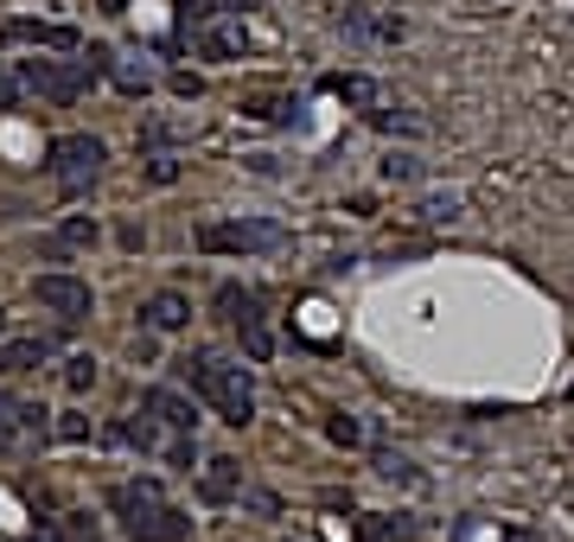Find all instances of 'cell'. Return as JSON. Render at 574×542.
Segmentation results:
<instances>
[{
	"label": "cell",
	"mask_w": 574,
	"mask_h": 542,
	"mask_svg": "<svg viewBox=\"0 0 574 542\" xmlns=\"http://www.w3.org/2000/svg\"><path fill=\"white\" fill-rule=\"evenodd\" d=\"M180 377L198 389L230 428H243V421L256 415V389H249V370H243V364H224V358H211V351H198V358L180 364Z\"/></svg>",
	"instance_id": "6da1fadb"
},
{
	"label": "cell",
	"mask_w": 574,
	"mask_h": 542,
	"mask_svg": "<svg viewBox=\"0 0 574 542\" xmlns=\"http://www.w3.org/2000/svg\"><path fill=\"white\" fill-rule=\"evenodd\" d=\"M109 504L122 511L129 542H185V530H192V517L173 511V504H160V491L147 485V479H141V485H115Z\"/></svg>",
	"instance_id": "7a4b0ae2"
},
{
	"label": "cell",
	"mask_w": 574,
	"mask_h": 542,
	"mask_svg": "<svg viewBox=\"0 0 574 542\" xmlns=\"http://www.w3.org/2000/svg\"><path fill=\"white\" fill-rule=\"evenodd\" d=\"M45 173L64 185V198H83V192H90V180L103 173V141H96V134H64V141H52Z\"/></svg>",
	"instance_id": "3957f363"
},
{
	"label": "cell",
	"mask_w": 574,
	"mask_h": 542,
	"mask_svg": "<svg viewBox=\"0 0 574 542\" xmlns=\"http://www.w3.org/2000/svg\"><path fill=\"white\" fill-rule=\"evenodd\" d=\"M287 231L268 224V217H236V224H205L198 231V249L211 256H262V249H281Z\"/></svg>",
	"instance_id": "277c9868"
},
{
	"label": "cell",
	"mask_w": 574,
	"mask_h": 542,
	"mask_svg": "<svg viewBox=\"0 0 574 542\" xmlns=\"http://www.w3.org/2000/svg\"><path fill=\"white\" fill-rule=\"evenodd\" d=\"M96 78V71H90V64H64V71H58V64H45V58H27V64H20V83H32V90H45V96H52V103H78L83 96V83Z\"/></svg>",
	"instance_id": "5b68a950"
},
{
	"label": "cell",
	"mask_w": 574,
	"mask_h": 542,
	"mask_svg": "<svg viewBox=\"0 0 574 542\" xmlns=\"http://www.w3.org/2000/svg\"><path fill=\"white\" fill-rule=\"evenodd\" d=\"M32 294H39V307L58 313L64 326H78L83 313H90V282H78V275H39Z\"/></svg>",
	"instance_id": "8992f818"
},
{
	"label": "cell",
	"mask_w": 574,
	"mask_h": 542,
	"mask_svg": "<svg viewBox=\"0 0 574 542\" xmlns=\"http://www.w3.org/2000/svg\"><path fill=\"white\" fill-rule=\"evenodd\" d=\"M198 52H205V58H217V64H230V58H243V52H249V27H224V20L211 13L205 27H198Z\"/></svg>",
	"instance_id": "52a82bcc"
},
{
	"label": "cell",
	"mask_w": 574,
	"mask_h": 542,
	"mask_svg": "<svg viewBox=\"0 0 574 542\" xmlns=\"http://www.w3.org/2000/svg\"><path fill=\"white\" fill-rule=\"evenodd\" d=\"M0 39H7V45H58V52H78V32H71V27H45V20H7Z\"/></svg>",
	"instance_id": "ba28073f"
},
{
	"label": "cell",
	"mask_w": 574,
	"mask_h": 542,
	"mask_svg": "<svg viewBox=\"0 0 574 542\" xmlns=\"http://www.w3.org/2000/svg\"><path fill=\"white\" fill-rule=\"evenodd\" d=\"M141 409L154 415L160 428H173V434H192V428H198L192 402H185V396H173V389H147V396H141Z\"/></svg>",
	"instance_id": "9c48e42d"
},
{
	"label": "cell",
	"mask_w": 574,
	"mask_h": 542,
	"mask_svg": "<svg viewBox=\"0 0 574 542\" xmlns=\"http://www.w3.org/2000/svg\"><path fill=\"white\" fill-rule=\"evenodd\" d=\"M141 319H147V333H180V326H192V300L185 294H154L141 307Z\"/></svg>",
	"instance_id": "30bf717a"
},
{
	"label": "cell",
	"mask_w": 574,
	"mask_h": 542,
	"mask_svg": "<svg viewBox=\"0 0 574 542\" xmlns=\"http://www.w3.org/2000/svg\"><path fill=\"white\" fill-rule=\"evenodd\" d=\"M198 491H205L211 504H230V498H243V466H236V460H211L205 472H198Z\"/></svg>",
	"instance_id": "8fae6325"
},
{
	"label": "cell",
	"mask_w": 574,
	"mask_h": 542,
	"mask_svg": "<svg viewBox=\"0 0 574 542\" xmlns=\"http://www.w3.org/2000/svg\"><path fill=\"white\" fill-rule=\"evenodd\" d=\"M217 313L230 319L236 333H243V326H262V300L249 287H217Z\"/></svg>",
	"instance_id": "7c38bea8"
},
{
	"label": "cell",
	"mask_w": 574,
	"mask_h": 542,
	"mask_svg": "<svg viewBox=\"0 0 574 542\" xmlns=\"http://www.w3.org/2000/svg\"><path fill=\"white\" fill-rule=\"evenodd\" d=\"M109 440H115V447H141V453H154V447H160V421L141 409V415H129V421H115Z\"/></svg>",
	"instance_id": "4fadbf2b"
},
{
	"label": "cell",
	"mask_w": 574,
	"mask_h": 542,
	"mask_svg": "<svg viewBox=\"0 0 574 542\" xmlns=\"http://www.w3.org/2000/svg\"><path fill=\"white\" fill-rule=\"evenodd\" d=\"M45 338H7L0 345V377H13V370H32V364H45Z\"/></svg>",
	"instance_id": "5bb4252c"
},
{
	"label": "cell",
	"mask_w": 574,
	"mask_h": 542,
	"mask_svg": "<svg viewBox=\"0 0 574 542\" xmlns=\"http://www.w3.org/2000/svg\"><path fill=\"white\" fill-rule=\"evenodd\" d=\"M332 96L351 109H377V78H365V71H345V78H332Z\"/></svg>",
	"instance_id": "9a60e30c"
},
{
	"label": "cell",
	"mask_w": 574,
	"mask_h": 542,
	"mask_svg": "<svg viewBox=\"0 0 574 542\" xmlns=\"http://www.w3.org/2000/svg\"><path fill=\"white\" fill-rule=\"evenodd\" d=\"M109 78H115L122 96H147V90H154V71H147V64H134V58H115V64H109Z\"/></svg>",
	"instance_id": "2e32d148"
},
{
	"label": "cell",
	"mask_w": 574,
	"mask_h": 542,
	"mask_svg": "<svg viewBox=\"0 0 574 542\" xmlns=\"http://www.w3.org/2000/svg\"><path fill=\"white\" fill-rule=\"evenodd\" d=\"M358 542H409V523H402V517H365V523H358Z\"/></svg>",
	"instance_id": "e0dca14e"
},
{
	"label": "cell",
	"mask_w": 574,
	"mask_h": 542,
	"mask_svg": "<svg viewBox=\"0 0 574 542\" xmlns=\"http://www.w3.org/2000/svg\"><path fill=\"white\" fill-rule=\"evenodd\" d=\"M416 217H428V224H453V217H460V198H453V192H428V198L416 205Z\"/></svg>",
	"instance_id": "ac0fdd59"
},
{
	"label": "cell",
	"mask_w": 574,
	"mask_h": 542,
	"mask_svg": "<svg viewBox=\"0 0 574 542\" xmlns=\"http://www.w3.org/2000/svg\"><path fill=\"white\" fill-rule=\"evenodd\" d=\"M421 173H428V166H421L416 154H390V160H383V180H390V185H416Z\"/></svg>",
	"instance_id": "d6986e66"
},
{
	"label": "cell",
	"mask_w": 574,
	"mask_h": 542,
	"mask_svg": "<svg viewBox=\"0 0 574 542\" xmlns=\"http://www.w3.org/2000/svg\"><path fill=\"white\" fill-rule=\"evenodd\" d=\"M64 384L78 389V396H83V389H96V358H83V351H78V358H64Z\"/></svg>",
	"instance_id": "ffe728a7"
},
{
	"label": "cell",
	"mask_w": 574,
	"mask_h": 542,
	"mask_svg": "<svg viewBox=\"0 0 574 542\" xmlns=\"http://www.w3.org/2000/svg\"><path fill=\"white\" fill-rule=\"evenodd\" d=\"M58 243H64V249H90V243H96V224H90V217H64Z\"/></svg>",
	"instance_id": "44dd1931"
},
{
	"label": "cell",
	"mask_w": 574,
	"mask_h": 542,
	"mask_svg": "<svg viewBox=\"0 0 574 542\" xmlns=\"http://www.w3.org/2000/svg\"><path fill=\"white\" fill-rule=\"evenodd\" d=\"M377 129L383 134H421L428 122H421V115H377Z\"/></svg>",
	"instance_id": "7402d4cb"
},
{
	"label": "cell",
	"mask_w": 574,
	"mask_h": 542,
	"mask_svg": "<svg viewBox=\"0 0 574 542\" xmlns=\"http://www.w3.org/2000/svg\"><path fill=\"white\" fill-rule=\"evenodd\" d=\"M147 180H154V185H173V180H180V160L154 154V160H147Z\"/></svg>",
	"instance_id": "603a6c76"
},
{
	"label": "cell",
	"mask_w": 574,
	"mask_h": 542,
	"mask_svg": "<svg viewBox=\"0 0 574 542\" xmlns=\"http://www.w3.org/2000/svg\"><path fill=\"white\" fill-rule=\"evenodd\" d=\"M243 351H249V358H268V351H275V345H268V333H262V326H243Z\"/></svg>",
	"instance_id": "cb8c5ba5"
},
{
	"label": "cell",
	"mask_w": 574,
	"mask_h": 542,
	"mask_svg": "<svg viewBox=\"0 0 574 542\" xmlns=\"http://www.w3.org/2000/svg\"><path fill=\"white\" fill-rule=\"evenodd\" d=\"M166 460L180 466V472H192V434H173V440H166Z\"/></svg>",
	"instance_id": "d4e9b609"
},
{
	"label": "cell",
	"mask_w": 574,
	"mask_h": 542,
	"mask_svg": "<svg viewBox=\"0 0 574 542\" xmlns=\"http://www.w3.org/2000/svg\"><path fill=\"white\" fill-rule=\"evenodd\" d=\"M326 434L339 440V447H351V440H358V421H351V415H332V428H326Z\"/></svg>",
	"instance_id": "484cf974"
},
{
	"label": "cell",
	"mask_w": 574,
	"mask_h": 542,
	"mask_svg": "<svg viewBox=\"0 0 574 542\" xmlns=\"http://www.w3.org/2000/svg\"><path fill=\"white\" fill-rule=\"evenodd\" d=\"M198 90H205V83L192 78V71H173V96H185V103H192V96H198Z\"/></svg>",
	"instance_id": "4316f807"
},
{
	"label": "cell",
	"mask_w": 574,
	"mask_h": 542,
	"mask_svg": "<svg viewBox=\"0 0 574 542\" xmlns=\"http://www.w3.org/2000/svg\"><path fill=\"white\" fill-rule=\"evenodd\" d=\"M58 434H64V440H90V421H83V415H64V421H58Z\"/></svg>",
	"instance_id": "83f0119b"
},
{
	"label": "cell",
	"mask_w": 574,
	"mask_h": 542,
	"mask_svg": "<svg viewBox=\"0 0 574 542\" xmlns=\"http://www.w3.org/2000/svg\"><path fill=\"white\" fill-rule=\"evenodd\" d=\"M13 96H20V78H7V71H0V109H13Z\"/></svg>",
	"instance_id": "f1b7e54d"
},
{
	"label": "cell",
	"mask_w": 574,
	"mask_h": 542,
	"mask_svg": "<svg viewBox=\"0 0 574 542\" xmlns=\"http://www.w3.org/2000/svg\"><path fill=\"white\" fill-rule=\"evenodd\" d=\"M78 542H96V530H90V523H78Z\"/></svg>",
	"instance_id": "f546056e"
},
{
	"label": "cell",
	"mask_w": 574,
	"mask_h": 542,
	"mask_svg": "<svg viewBox=\"0 0 574 542\" xmlns=\"http://www.w3.org/2000/svg\"><path fill=\"white\" fill-rule=\"evenodd\" d=\"M230 7H256V0H230Z\"/></svg>",
	"instance_id": "4dcf8cb0"
},
{
	"label": "cell",
	"mask_w": 574,
	"mask_h": 542,
	"mask_svg": "<svg viewBox=\"0 0 574 542\" xmlns=\"http://www.w3.org/2000/svg\"><path fill=\"white\" fill-rule=\"evenodd\" d=\"M0 326H7V319H0Z\"/></svg>",
	"instance_id": "1f68e13d"
}]
</instances>
